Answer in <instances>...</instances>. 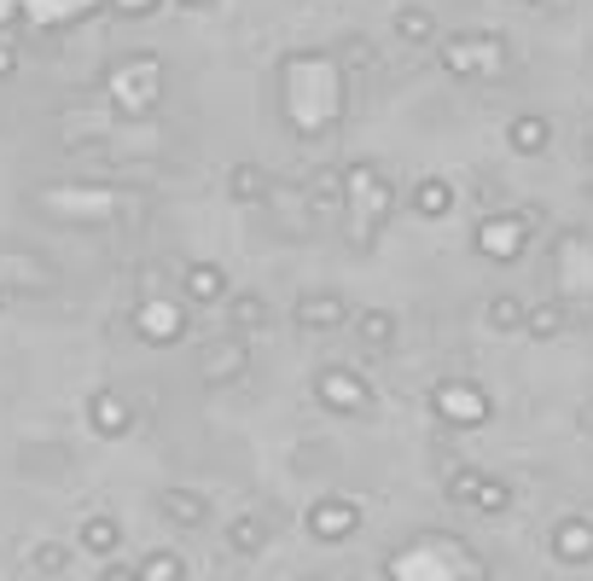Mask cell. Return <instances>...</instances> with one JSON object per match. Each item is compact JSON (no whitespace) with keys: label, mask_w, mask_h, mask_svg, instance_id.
<instances>
[{"label":"cell","mask_w":593,"mask_h":581,"mask_svg":"<svg viewBox=\"0 0 593 581\" xmlns=\"http://www.w3.org/2000/svg\"><path fill=\"white\" fill-rule=\"evenodd\" d=\"M396 36L408 41V47H425V41H436V18L425 7H401L396 12Z\"/></svg>","instance_id":"obj_12"},{"label":"cell","mask_w":593,"mask_h":581,"mask_svg":"<svg viewBox=\"0 0 593 581\" xmlns=\"http://www.w3.org/2000/svg\"><path fill=\"white\" fill-rule=\"evenodd\" d=\"M355 332H361V344H367V349H390V337H396V314L367 309L361 320H355Z\"/></svg>","instance_id":"obj_14"},{"label":"cell","mask_w":593,"mask_h":581,"mask_svg":"<svg viewBox=\"0 0 593 581\" xmlns=\"http://www.w3.org/2000/svg\"><path fill=\"white\" fill-rule=\"evenodd\" d=\"M268 193H274V181H268L262 169H250V163H239V169H233V198H245V203H262Z\"/></svg>","instance_id":"obj_15"},{"label":"cell","mask_w":593,"mask_h":581,"mask_svg":"<svg viewBox=\"0 0 593 581\" xmlns=\"http://www.w3.org/2000/svg\"><path fill=\"white\" fill-rule=\"evenodd\" d=\"M292 320H297L302 332H326V326H344V320H349V302L332 297V290H309V297L297 302Z\"/></svg>","instance_id":"obj_3"},{"label":"cell","mask_w":593,"mask_h":581,"mask_svg":"<svg viewBox=\"0 0 593 581\" xmlns=\"http://www.w3.org/2000/svg\"><path fill=\"white\" fill-rule=\"evenodd\" d=\"M175 576H181V564H175V558H169V553L146 564V581H175Z\"/></svg>","instance_id":"obj_22"},{"label":"cell","mask_w":593,"mask_h":581,"mask_svg":"<svg viewBox=\"0 0 593 581\" xmlns=\"http://www.w3.org/2000/svg\"><path fill=\"white\" fill-rule=\"evenodd\" d=\"M501 198V181H478V203H495Z\"/></svg>","instance_id":"obj_24"},{"label":"cell","mask_w":593,"mask_h":581,"mask_svg":"<svg viewBox=\"0 0 593 581\" xmlns=\"http://www.w3.org/2000/svg\"><path fill=\"white\" fill-rule=\"evenodd\" d=\"M163 511L175 523H205V500H193V494H163Z\"/></svg>","instance_id":"obj_17"},{"label":"cell","mask_w":593,"mask_h":581,"mask_svg":"<svg viewBox=\"0 0 593 581\" xmlns=\"http://www.w3.org/2000/svg\"><path fill=\"white\" fill-rule=\"evenodd\" d=\"M471 506H483V511H506V506H512V489H506L501 477H483V489H478V500H471Z\"/></svg>","instance_id":"obj_18"},{"label":"cell","mask_w":593,"mask_h":581,"mask_svg":"<svg viewBox=\"0 0 593 581\" xmlns=\"http://www.w3.org/2000/svg\"><path fill=\"white\" fill-rule=\"evenodd\" d=\"M588 158H593V140H588Z\"/></svg>","instance_id":"obj_27"},{"label":"cell","mask_w":593,"mask_h":581,"mask_svg":"<svg viewBox=\"0 0 593 581\" xmlns=\"http://www.w3.org/2000/svg\"><path fill=\"white\" fill-rule=\"evenodd\" d=\"M320 396H326L332 407H349V413H355V407H367V384L361 379H355V372H320Z\"/></svg>","instance_id":"obj_6"},{"label":"cell","mask_w":593,"mask_h":581,"mask_svg":"<svg viewBox=\"0 0 593 581\" xmlns=\"http://www.w3.org/2000/svg\"><path fill=\"white\" fill-rule=\"evenodd\" d=\"M262 541H268V529H262L257 518H239V523H233V546H239V553H257Z\"/></svg>","instance_id":"obj_19"},{"label":"cell","mask_w":593,"mask_h":581,"mask_svg":"<svg viewBox=\"0 0 593 581\" xmlns=\"http://www.w3.org/2000/svg\"><path fill=\"white\" fill-rule=\"evenodd\" d=\"M523 332L535 337V344H553L558 332H565V302H530V314H523Z\"/></svg>","instance_id":"obj_10"},{"label":"cell","mask_w":593,"mask_h":581,"mask_svg":"<svg viewBox=\"0 0 593 581\" xmlns=\"http://www.w3.org/2000/svg\"><path fill=\"white\" fill-rule=\"evenodd\" d=\"M233 326L239 332H262L268 326V302L250 290V297H233Z\"/></svg>","instance_id":"obj_16"},{"label":"cell","mask_w":593,"mask_h":581,"mask_svg":"<svg viewBox=\"0 0 593 581\" xmlns=\"http://www.w3.org/2000/svg\"><path fill=\"white\" fill-rule=\"evenodd\" d=\"M413 210L425 215V221H443L448 210H454V186L443 181V175H431V181H419L413 186Z\"/></svg>","instance_id":"obj_9"},{"label":"cell","mask_w":593,"mask_h":581,"mask_svg":"<svg viewBox=\"0 0 593 581\" xmlns=\"http://www.w3.org/2000/svg\"><path fill=\"white\" fill-rule=\"evenodd\" d=\"M523 245H530V238H523V227L512 215H483L478 221V256H489V262H518Z\"/></svg>","instance_id":"obj_1"},{"label":"cell","mask_w":593,"mask_h":581,"mask_svg":"<svg viewBox=\"0 0 593 581\" xmlns=\"http://www.w3.org/2000/svg\"><path fill=\"white\" fill-rule=\"evenodd\" d=\"M344 53H349V64H372V47H367V41H349Z\"/></svg>","instance_id":"obj_23"},{"label":"cell","mask_w":593,"mask_h":581,"mask_svg":"<svg viewBox=\"0 0 593 581\" xmlns=\"http://www.w3.org/2000/svg\"><path fill=\"white\" fill-rule=\"evenodd\" d=\"M547 546L558 564H593V518H558Z\"/></svg>","instance_id":"obj_2"},{"label":"cell","mask_w":593,"mask_h":581,"mask_svg":"<svg viewBox=\"0 0 593 581\" xmlns=\"http://www.w3.org/2000/svg\"><path fill=\"white\" fill-rule=\"evenodd\" d=\"M530 7H547V0H530Z\"/></svg>","instance_id":"obj_26"},{"label":"cell","mask_w":593,"mask_h":581,"mask_svg":"<svg viewBox=\"0 0 593 581\" xmlns=\"http://www.w3.org/2000/svg\"><path fill=\"white\" fill-rule=\"evenodd\" d=\"M478 53H483L478 36H448V41H443V71H448V76H478V71H483Z\"/></svg>","instance_id":"obj_7"},{"label":"cell","mask_w":593,"mask_h":581,"mask_svg":"<svg viewBox=\"0 0 593 581\" xmlns=\"http://www.w3.org/2000/svg\"><path fill=\"white\" fill-rule=\"evenodd\" d=\"M106 581H128V576H106Z\"/></svg>","instance_id":"obj_25"},{"label":"cell","mask_w":593,"mask_h":581,"mask_svg":"<svg viewBox=\"0 0 593 581\" xmlns=\"http://www.w3.org/2000/svg\"><path fill=\"white\" fill-rule=\"evenodd\" d=\"M222 290H227V280H222V268H215V262L186 268V297H193V302H215Z\"/></svg>","instance_id":"obj_13"},{"label":"cell","mask_w":593,"mask_h":581,"mask_svg":"<svg viewBox=\"0 0 593 581\" xmlns=\"http://www.w3.org/2000/svg\"><path fill=\"white\" fill-rule=\"evenodd\" d=\"M506 146L523 151V158H541V151L553 146V123H547L541 111H523V116H512V123H506Z\"/></svg>","instance_id":"obj_4"},{"label":"cell","mask_w":593,"mask_h":581,"mask_svg":"<svg viewBox=\"0 0 593 581\" xmlns=\"http://www.w3.org/2000/svg\"><path fill=\"white\" fill-rule=\"evenodd\" d=\"M309 523H314L320 541H344L349 529H355V506H344V500H320V506L309 511Z\"/></svg>","instance_id":"obj_8"},{"label":"cell","mask_w":593,"mask_h":581,"mask_svg":"<svg viewBox=\"0 0 593 581\" xmlns=\"http://www.w3.org/2000/svg\"><path fill=\"white\" fill-rule=\"evenodd\" d=\"M523 314H530V302H523V297H512V290L489 297V309H483V320H489L495 332H523Z\"/></svg>","instance_id":"obj_11"},{"label":"cell","mask_w":593,"mask_h":581,"mask_svg":"<svg viewBox=\"0 0 593 581\" xmlns=\"http://www.w3.org/2000/svg\"><path fill=\"white\" fill-rule=\"evenodd\" d=\"M140 320H146V332H169V337L181 332V314H169V309H146Z\"/></svg>","instance_id":"obj_21"},{"label":"cell","mask_w":593,"mask_h":581,"mask_svg":"<svg viewBox=\"0 0 593 581\" xmlns=\"http://www.w3.org/2000/svg\"><path fill=\"white\" fill-rule=\"evenodd\" d=\"M436 407H443L454 424L489 419V396H483V390H471V384H443V390H436Z\"/></svg>","instance_id":"obj_5"},{"label":"cell","mask_w":593,"mask_h":581,"mask_svg":"<svg viewBox=\"0 0 593 581\" xmlns=\"http://www.w3.org/2000/svg\"><path fill=\"white\" fill-rule=\"evenodd\" d=\"M245 367V349L239 344H227L222 355H215V361H210V372H215V379H233V372H239Z\"/></svg>","instance_id":"obj_20"}]
</instances>
